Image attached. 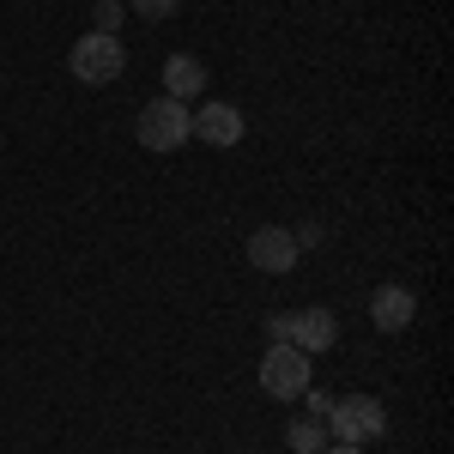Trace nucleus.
Listing matches in <instances>:
<instances>
[{
  "label": "nucleus",
  "instance_id": "8",
  "mask_svg": "<svg viewBox=\"0 0 454 454\" xmlns=\"http://www.w3.org/2000/svg\"><path fill=\"white\" fill-rule=\"evenodd\" d=\"M188 121H194V140H207V145H237L243 140V109H231V104H200Z\"/></svg>",
  "mask_w": 454,
  "mask_h": 454
},
{
  "label": "nucleus",
  "instance_id": "9",
  "mask_svg": "<svg viewBox=\"0 0 454 454\" xmlns=\"http://www.w3.org/2000/svg\"><path fill=\"white\" fill-rule=\"evenodd\" d=\"M200 85H207V61L200 55H170L164 61V98L188 104V98H200Z\"/></svg>",
  "mask_w": 454,
  "mask_h": 454
},
{
  "label": "nucleus",
  "instance_id": "15",
  "mask_svg": "<svg viewBox=\"0 0 454 454\" xmlns=\"http://www.w3.org/2000/svg\"><path fill=\"white\" fill-rule=\"evenodd\" d=\"M321 454H364L357 442H333V449H321Z\"/></svg>",
  "mask_w": 454,
  "mask_h": 454
},
{
  "label": "nucleus",
  "instance_id": "10",
  "mask_svg": "<svg viewBox=\"0 0 454 454\" xmlns=\"http://www.w3.org/2000/svg\"><path fill=\"white\" fill-rule=\"evenodd\" d=\"M321 436H327V424H321V419H297L291 430H285V449H291V454H321Z\"/></svg>",
  "mask_w": 454,
  "mask_h": 454
},
{
  "label": "nucleus",
  "instance_id": "12",
  "mask_svg": "<svg viewBox=\"0 0 454 454\" xmlns=\"http://www.w3.org/2000/svg\"><path fill=\"white\" fill-rule=\"evenodd\" d=\"M291 243H297V254H303V248H321V243H327V231H321V224H297V231H291Z\"/></svg>",
  "mask_w": 454,
  "mask_h": 454
},
{
  "label": "nucleus",
  "instance_id": "3",
  "mask_svg": "<svg viewBox=\"0 0 454 454\" xmlns=\"http://www.w3.org/2000/svg\"><path fill=\"white\" fill-rule=\"evenodd\" d=\"M134 134H140L145 152H176V145L194 140V121H188V104H176V98H152L140 109V121H134Z\"/></svg>",
  "mask_w": 454,
  "mask_h": 454
},
{
  "label": "nucleus",
  "instance_id": "11",
  "mask_svg": "<svg viewBox=\"0 0 454 454\" xmlns=\"http://www.w3.org/2000/svg\"><path fill=\"white\" fill-rule=\"evenodd\" d=\"M128 6H134L140 19H152V25H158V19H170V12H176V0H128Z\"/></svg>",
  "mask_w": 454,
  "mask_h": 454
},
{
  "label": "nucleus",
  "instance_id": "6",
  "mask_svg": "<svg viewBox=\"0 0 454 454\" xmlns=\"http://www.w3.org/2000/svg\"><path fill=\"white\" fill-rule=\"evenodd\" d=\"M248 267L254 273H291L297 267V243H291V231H279V224H261V231H248Z\"/></svg>",
  "mask_w": 454,
  "mask_h": 454
},
{
  "label": "nucleus",
  "instance_id": "7",
  "mask_svg": "<svg viewBox=\"0 0 454 454\" xmlns=\"http://www.w3.org/2000/svg\"><path fill=\"white\" fill-rule=\"evenodd\" d=\"M370 321H376L382 333H406V327L419 321V297H412L406 285H376V291H370Z\"/></svg>",
  "mask_w": 454,
  "mask_h": 454
},
{
  "label": "nucleus",
  "instance_id": "2",
  "mask_svg": "<svg viewBox=\"0 0 454 454\" xmlns=\"http://www.w3.org/2000/svg\"><path fill=\"white\" fill-rule=\"evenodd\" d=\"M267 340H273V346H297L303 357H315V351H327L333 340H340V321H333V309L273 315V321H267Z\"/></svg>",
  "mask_w": 454,
  "mask_h": 454
},
{
  "label": "nucleus",
  "instance_id": "5",
  "mask_svg": "<svg viewBox=\"0 0 454 454\" xmlns=\"http://www.w3.org/2000/svg\"><path fill=\"white\" fill-rule=\"evenodd\" d=\"M261 387L273 400H297L309 387V357L297 346H267V357H261Z\"/></svg>",
  "mask_w": 454,
  "mask_h": 454
},
{
  "label": "nucleus",
  "instance_id": "14",
  "mask_svg": "<svg viewBox=\"0 0 454 454\" xmlns=\"http://www.w3.org/2000/svg\"><path fill=\"white\" fill-rule=\"evenodd\" d=\"M121 25V6L115 0H98V31H115Z\"/></svg>",
  "mask_w": 454,
  "mask_h": 454
},
{
  "label": "nucleus",
  "instance_id": "4",
  "mask_svg": "<svg viewBox=\"0 0 454 454\" xmlns=\"http://www.w3.org/2000/svg\"><path fill=\"white\" fill-rule=\"evenodd\" d=\"M327 430L340 436V442H376L387 430V412L382 400H370V394H346V400H333V412H327Z\"/></svg>",
  "mask_w": 454,
  "mask_h": 454
},
{
  "label": "nucleus",
  "instance_id": "1",
  "mask_svg": "<svg viewBox=\"0 0 454 454\" xmlns=\"http://www.w3.org/2000/svg\"><path fill=\"white\" fill-rule=\"evenodd\" d=\"M67 67H73V79H79V85H115V79H121V67H128V49H121V36L91 31V36H79V43H73Z\"/></svg>",
  "mask_w": 454,
  "mask_h": 454
},
{
  "label": "nucleus",
  "instance_id": "13",
  "mask_svg": "<svg viewBox=\"0 0 454 454\" xmlns=\"http://www.w3.org/2000/svg\"><path fill=\"white\" fill-rule=\"evenodd\" d=\"M297 400H309V412L321 424H327V412H333V400H327V394H321V387H303V394H297Z\"/></svg>",
  "mask_w": 454,
  "mask_h": 454
}]
</instances>
